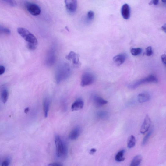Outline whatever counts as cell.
<instances>
[{
	"label": "cell",
	"instance_id": "obj_5",
	"mask_svg": "<svg viewBox=\"0 0 166 166\" xmlns=\"http://www.w3.org/2000/svg\"><path fill=\"white\" fill-rule=\"evenodd\" d=\"M94 75L92 73L86 72L82 76L80 85L83 87H85L93 84L95 81Z\"/></svg>",
	"mask_w": 166,
	"mask_h": 166
},
{
	"label": "cell",
	"instance_id": "obj_23",
	"mask_svg": "<svg viewBox=\"0 0 166 166\" xmlns=\"http://www.w3.org/2000/svg\"><path fill=\"white\" fill-rule=\"evenodd\" d=\"M142 51V49L140 48H132L130 50L131 53L134 56H137Z\"/></svg>",
	"mask_w": 166,
	"mask_h": 166
},
{
	"label": "cell",
	"instance_id": "obj_21",
	"mask_svg": "<svg viewBox=\"0 0 166 166\" xmlns=\"http://www.w3.org/2000/svg\"><path fill=\"white\" fill-rule=\"evenodd\" d=\"M9 93L6 89H4L2 90L1 94V98L2 102L5 103L8 100Z\"/></svg>",
	"mask_w": 166,
	"mask_h": 166
},
{
	"label": "cell",
	"instance_id": "obj_33",
	"mask_svg": "<svg viewBox=\"0 0 166 166\" xmlns=\"http://www.w3.org/2000/svg\"><path fill=\"white\" fill-rule=\"evenodd\" d=\"M47 166H62L61 164L57 163H54L50 164Z\"/></svg>",
	"mask_w": 166,
	"mask_h": 166
},
{
	"label": "cell",
	"instance_id": "obj_8",
	"mask_svg": "<svg viewBox=\"0 0 166 166\" xmlns=\"http://www.w3.org/2000/svg\"><path fill=\"white\" fill-rule=\"evenodd\" d=\"M26 7L27 11L33 16H37L41 13V8L36 4L27 3L26 4Z\"/></svg>",
	"mask_w": 166,
	"mask_h": 166
},
{
	"label": "cell",
	"instance_id": "obj_35",
	"mask_svg": "<svg viewBox=\"0 0 166 166\" xmlns=\"http://www.w3.org/2000/svg\"><path fill=\"white\" fill-rule=\"evenodd\" d=\"M97 150L94 148L90 150V153L91 154H94L95 152H96Z\"/></svg>",
	"mask_w": 166,
	"mask_h": 166
},
{
	"label": "cell",
	"instance_id": "obj_29",
	"mask_svg": "<svg viewBox=\"0 0 166 166\" xmlns=\"http://www.w3.org/2000/svg\"><path fill=\"white\" fill-rule=\"evenodd\" d=\"M10 159L9 158H7L5 160L2 164V166H9L10 164Z\"/></svg>",
	"mask_w": 166,
	"mask_h": 166
},
{
	"label": "cell",
	"instance_id": "obj_11",
	"mask_svg": "<svg viewBox=\"0 0 166 166\" xmlns=\"http://www.w3.org/2000/svg\"><path fill=\"white\" fill-rule=\"evenodd\" d=\"M126 58V55L124 53L120 54L113 57L114 62L118 66L122 64Z\"/></svg>",
	"mask_w": 166,
	"mask_h": 166
},
{
	"label": "cell",
	"instance_id": "obj_10",
	"mask_svg": "<svg viewBox=\"0 0 166 166\" xmlns=\"http://www.w3.org/2000/svg\"><path fill=\"white\" fill-rule=\"evenodd\" d=\"M65 5L68 11L70 12H76L77 8V1L75 0H66Z\"/></svg>",
	"mask_w": 166,
	"mask_h": 166
},
{
	"label": "cell",
	"instance_id": "obj_2",
	"mask_svg": "<svg viewBox=\"0 0 166 166\" xmlns=\"http://www.w3.org/2000/svg\"><path fill=\"white\" fill-rule=\"evenodd\" d=\"M55 143L56 148V154L58 157L66 158L68 152L67 146L59 136H56L55 139Z\"/></svg>",
	"mask_w": 166,
	"mask_h": 166
},
{
	"label": "cell",
	"instance_id": "obj_9",
	"mask_svg": "<svg viewBox=\"0 0 166 166\" xmlns=\"http://www.w3.org/2000/svg\"><path fill=\"white\" fill-rule=\"evenodd\" d=\"M151 120L148 115H146L140 129V132L144 134L148 131L151 124Z\"/></svg>",
	"mask_w": 166,
	"mask_h": 166
},
{
	"label": "cell",
	"instance_id": "obj_20",
	"mask_svg": "<svg viewBox=\"0 0 166 166\" xmlns=\"http://www.w3.org/2000/svg\"><path fill=\"white\" fill-rule=\"evenodd\" d=\"M124 150H120L115 155V160L118 162L123 161L125 160V158L124 157Z\"/></svg>",
	"mask_w": 166,
	"mask_h": 166
},
{
	"label": "cell",
	"instance_id": "obj_13",
	"mask_svg": "<svg viewBox=\"0 0 166 166\" xmlns=\"http://www.w3.org/2000/svg\"><path fill=\"white\" fill-rule=\"evenodd\" d=\"M130 8L127 4H124L121 9V13L123 18L125 19H129L130 16Z\"/></svg>",
	"mask_w": 166,
	"mask_h": 166
},
{
	"label": "cell",
	"instance_id": "obj_18",
	"mask_svg": "<svg viewBox=\"0 0 166 166\" xmlns=\"http://www.w3.org/2000/svg\"><path fill=\"white\" fill-rule=\"evenodd\" d=\"M142 161V157L140 155L135 156L132 160L130 166H139Z\"/></svg>",
	"mask_w": 166,
	"mask_h": 166
},
{
	"label": "cell",
	"instance_id": "obj_26",
	"mask_svg": "<svg viewBox=\"0 0 166 166\" xmlns=\"http://www.w3.org/2000/svg\"><path fill=\"white\" fill-rule=\"evenodd\" d=\"M94 17V12L92 11H89L87 13V18L90 21H92Z\"/></svg>",
	"mask_w": 166,
	"mask_h": 166
},
{
	"label": "cell",
	"instance_id": "obj_14",
	"mask_svg": "<svg viewBox=\"0 0 166 166\" xmlns=\"http://www.w3.org/2000/svg\"><path fill=\"white\" fill-rule=\"evenodd\" d=\"M84 105L83 101L81 99H79L72 104L71 109L72 111H77L82 109L83 108Z\"/></svg>",
	"mask_w": 166,
	"mask_h": 166
},
{
	"label": "cell",
	"instance_id": "obj_24",
	"mask_svg": "<svg viewBox=\"0 0 166 166\" xmlns=\"http://www.w3.org/2000/svg\"><path fill=\"white\" fill-rule=\"evenodd\" d=\"M153 132L152 130H150V131L145 136L143 139L142 144L144 145L147 143Z\"/></svg>",
	"mask_w": 166,
	"mask_h": 166
},
{
	"label": "cell",
	"instance_id": "obj_30",
	"mask_svg": "<svg viewBox=\"0 0 166 166\" xmlns=\"http://www.w3.org/2000/svg\"><path fill=\"white\" fill-rule=\"evenodd\" d=\"M37 47V45L33 44L28 43L27 47L28 49L31 50L36 49Z\"/></svg>",
	"mask_w": 166,
	"mask_h": 166
},
{
	"label": "cell",
	"instance_id": "obj_37",
	"mask_svg": "<svg viewBox=\"0 0 166 166\" xmlns=\"http://www.w3.org/2000/svg\"><path fill=\"white\" fill-rule=\"evenodd\" d=\"M29 111V108H27L26 109L24 110V112L25 113H27Z\"/></svg>",
	"mask_w": 166,
	"mask_h": 166
},
{
	"label": "cell",
	"instance_id": "obj_31",
	"mask_svg": "<svg viewBox=\"0 0 166 166\" xmlns=\"http://www.w3.org/2000/svg\"><path fill=\"white\" fill-rule=\"evenodd\" d=\"M161 58L163 64L165 65L166 64V55L165 54H163L161 56Z\"/></svg>",
	"mask_w": 166,
	"mask_h": 166
},
{
	"label": "cell",
	"instance_id": "obj_25",
	"mask_svg": "<svg viewBox=\"0 0 166 166\" xmlns=\"http://www.w3.org/2000/svg\"><path fill=\"white\" fill-rule=\"evenodd\" d=\"M153 54V51L151 47H148L146 50V54L148 56H152Z\"/></svg>",
	"mask_w": 166,
	"mask_h": 166
},
{
	"label": "cell",
	"instance_id": "obj_4",
	"mask_svg": "<svg viewBox=\"0 0 166 166\" xmlns=\"http://www.w3.org/2000/svg\"><path fill=\"white\" fill-rule=\"evenodd\" d=\"M17 32L20 36L28 42V43L37 45L38 41L37 38L26 29L19 28L17 29Z\"/></svg>",
	"mask_w": 166,
	"mask_h": 166
},
{
	"label": "cell",
	"instance_id": "obj_32",
	"mask_svg": "<svg viewBox=\"0 0 166 166\" xmlns=\"http://www.w3.org/2000/svg\"><path fill=\"white\" fill-rule=\"evenodd\" d=\"M5 67L2 66H0V75L3 74L5 72Z\"/></svg>",
	"mask_w": 166,
	"mask_h": 166
},
{
	"label": "cell",
	"instance_id": "obj_1",
	"mask_svg": "<svg viewBox=\"0 0 166 166\" xmlns=\"http://www.w3.org/2000/svg\"><path fill=\"white\" fill-rule=\"evenodd\" d=\"M71 68L68 63L63 62L59 65L55 74V79L59 84L68 79L71 75Z\"/></svg>",
	"mask_w": 166,
	"mask_h": 166
},
{
	"label": "cell",
	"instance_id": "obj_36",
	"mask_svg": "<svg viewBox=\"0 0 166 166\" xmlns=\"http://www.w3.org/2000/svg\"><path fill=\"white\" fill-rule=\"evenodd\" d=\"M162 29L165 32H166V25L165 24L162 27Z\"/></svg>",
	"mask_w": 166,
	"mask_h": 166
},
{
	"label": "cell",
	"instance_id": "obj_12",
	"mask_svg": "<svg viewBox=\"0 0 166 166\" xmlns=\"http://www.w3.org/2000/svg\"><path fill=\"white\" fill-rule=\"evenodd\" d=\"M81 132V129L79 127H75L70 132L69 136V138L71 140H76L79 136Z\"/></svg>",
	"mask_w": 166,
	"mask_h": 166
},
{
	"label": "cell",
	"instance_id": "obj_17",
	"mask_svg": "<svg viewBox=\"0 0 166 166\" xmlns=\"http://www.w3.org/2000/svg\"><path fill=\"white\" fill-rule=\"evenodd\" d=\"M50 102L49 100L47 98H45L43 101V109L44 116L45 118L48 116L49 111Z\"/></svg>",
	"mask_w": 166,
	"mask_h": 166
},
{
	"label": "cell",
	"instance_id": "obj_16",
	"mask_svg": "<svg viewBox=\"0 0 166 166\" xmlns=\"http://www.w3.org/2000/svg\"><path fill=\"white\" fill-rule=\"evenodd\" d=\"M93 101L95 105L98 106H101L107 104L108 102L98 95H95L93 97Z\"/></svg>",
	"mask_w": 166,
	"mask_h": 166
},
{
	"label": "cell",
	"instance_id": "obj_3",
	"mask_svg": "<svg viewBox=\"0 0 166 166\" xmlns=\"http://www.w3.org/2000/svg\"><path fill=\"white\" fill-rule=\"evenodd\" d=\"M158 82L157 77L155 75L151 74L144 78L130 83L128 85V87L129 89H134L143 84L150 83H157Z\"/></svg>",
	"mask_w": 166,
	"mask_h": 166
},
{
	"label": "cell",
	"instance_id": "obj_22",
	"mask_svg": "<svg viewBox=\"0 0 166 166\" xmlns=\"http://www.w3.org/2000/svg\"><path fill=\"white\" fill-rule=\"evenodd\" d=\"M97 116L99 119H106L108 116V114L107 112L102 111L98 112L97 113Z\"/></svg>",
	"mask_w": 166,
	"mask_h": 166
},
{
	"label": "cell",
	"instance_id": "obj_28",
	"mask_svg": "<svg viewBox=\"0 0 166 166\" xmlns=\"http://www.w3.org/2000/svg\"><path fill=\"white\" fill-rule=\"evenodd\" d=\"M0 32L7 34H9L11 33L9 29L3 27H0Z\"/></svg>",
	"mask_w": 166,
	"mask_h": 166
},
{
	"label": "cell",
	"instance_id": "obj_7",
	"mask_svg": "<svg viewBox=\"0 0 166 166\" xmlns=\"http://www.w3.org/2000/svg\"><path fill=\"white\" fill-rule=\"evenodd\" d=\"M66 58L72 60L73 66L76 68H79L81 66V63L79 61V55L73 51H71L66 56Z\"/></svg>",
	"mask_w": 166,
	"mask_h": 166
},
{
	"label": "cell",
	"instance_id": "obj_19",
	"mask_svg": "<svg viewBox=\"0 0 166 166\" xmlns=\"http://www.w3.org/2000/svg\"><path fill=\"white\" fill-rule=\"evenodd\" d=\"M136 139L134 136L131 135L128 139V147L129 148H132L134 147L136 143Z\"/></svg>",
	"mask_w": 166,
	"mask_h": 166
},
{
	"label": "cell",
	"instance_id": "obj_15",
	"mask_svg": "<svg viewBox=\"0 0 166 166\" xmlns=\"http://www.w3.org/2000/svg\"><path fill=\"white\" fill-rule=\"evenodd\" d=\"M137 98L140 103H143L149 101L150 98V96L148 93L143 92L138 94Z\"/></svg>",
	"mask_w": 166,
	"mask_h": 166
},
{
	"label": "cell",
	"instance_id": "obj_27",
	"mask_svg": "<svg viewBox=\"0 0 166 166\" xmlns=\"http://www.w3.org/2000/svg\"><path fill=\"white\" fill-rule=\"evenodd\" d=\"M4 2H6L9 5L13 7H15L17 5V3L16 2L14 1H4Z\"/></svg>",
	"mask_w": 166,
	"mask_h": 166
},
{
	"label": "cell",
	"instance_id": "obj_34",
	"mask_svg": "<svg viewBox=\"0 0 166 166\" xmlns=\"http://www.w3.org/2000/svg\"><path fill=\"white\" fill-rule=\"evenodd\" d=\"M159 2V1H158V0H154V1H153L151 2V3L154 4L155 5H157L158 4Z\"/></svg>",
	"mask_w": 166,
	"mask_h": 166
},
{
	"label": "cell",
	"instance_id": "obj_6",
	"mask_svg": "<svg viewBox=\"0 0 166 166\" xmlns=\"http://www.w3.org/2000/svg\"><path fill=\"white\" fill-rule=\"evenodd\" d=\"M56 60V55L55 49H50L48 52L45 60V63L48 66H52L55 64Z\"/></svg>",
	"mask_w": 166,
	"mask_h": 166
}]
</instances>
